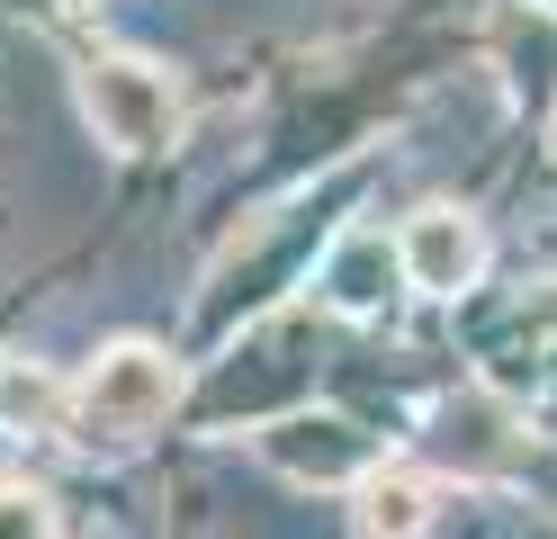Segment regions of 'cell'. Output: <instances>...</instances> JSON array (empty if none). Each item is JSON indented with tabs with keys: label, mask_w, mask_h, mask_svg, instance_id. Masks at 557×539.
Listing matches in <instances>:
<instances>
[{
	"label": "cell",
	"mask_w": 557,
	"mask_h": 539,
	"mask_svg": "<svg viewBox=\"0 0 557 539\" xmlns=\"http://www.w3.org/2000/svg\"><path fill=\"white\" fill-rule=\"evenodd\" d=\"M171 405H181V359L162 342H135V333L99 342V359L73 378V441L135 450V441H153L171 422Z\"/></svg>",
	"instance_id": "1"
},
{
	"label": "cell",
	"mask_w": 557,
	"mask_h": 539,
	"mask_svg": "<svg viewBox=\"0 0 557 539\" xmlns=\"http://www.w3.org/2000/svg\"><path fill=\"white\" fill-rule=\"evenodd\" d=\"M82 118L99 126L109 154L145 162L162 144H181V82L153 54H90L82 63Z\"/></svg>",
	"instance_id": "2"
},
{
	"label": "cell",
	"mask_w": 557,
	"mask_h": 539,
	"mask_svg": "<svg viewBox=\"0 0 557 539\" xmlns=\"http://www.w3.org/2000/svg\"><path fill=\"white\" fill-rule=\"evenodd\" d=\"M252 450L278 467L288 486H369L377 477V441L351 422V414H278L252 431Z\"/></svg>",
	"instance_id": "3"
},
{
	"label": "cell",
	"mask_w": 557,
	"mask_h": 539,
	"mask_svg": "<svg viewBox=\"0 0 557 539\" xmlns=\"http://www.w3.org/2000/svg\"><path fill=\"white\" fill-rule=\"evenodd\" d=\"M396 252H405V287L413 297H468V287L485 279V225L468 207H413Z\"/></svg>",
	"instance_id": "4"
},
{
	"label": "cell",
	"mask_w": 557,
	"mask_h": 539,
	"mask_svg": "<svg viewBox=\"0 0 557 539\" xmlns=\"http://www.w3.org/2000/svg\"><path fill=\"white\" fill-rule=\"evenodd\" d=\"M315 287H324V306L351 315V323L387 315V297L405 287V252H396V234H387V225H342V234L324 243V261H315Z\"/></svg>",
	"instance_id": "5"
},
{
	"label": "cell",
	"mask_w": 557,
	"mask_h": 539,
	"mask_svg": "<svg viewBox=\"0 0 557 539\" xmlns=\"http://www.w3.org/2000/svg\"><path fill=\"white\" fill-rule=\"evenodd\" d=\"M351 530L360 539H423L432 530V477L423 467H377L351 503Z\"/></svg>",
	"instance_id": "6"
},
{
	"label": "cell",
	"mask_w": 557,
	"mask_h": 539,
	"mask_svg": "<svg viewBox=\"0 0 557 539\" xmlns=\"http://www.w3.org/2000/svg\"><path fill=\"white\" fill-rule=\"evenodd\" d=\"M0 431H73V387H63L54 369H37V359H10L0 369Z\"/></svg>",
	"instance_id": "7"
},
{
	"label": "cell",
	"mask_w": 557,
	"mask_h": 539,
	"mask_svg": "<svg viewBox=\"0 0 557 539\" xmlns=\"http://www.w3.org/2000/svg\"><path fill=\"white\" fill-rule=\"evenodd\" d=\"M0 539H63L54 530V503L37 486H0Z\"/></svg>",
	"instance_id": "8"
},
{
	"label": "cell",
	"mask_w": 557,
	"mask_h": 539,
	"mask_svg": "<svg viewBox=\"0 0 557 539\" xmlns=\"http://www.w3.org/2000/svg\"><path fill=\"white\" fill-rule=\"evenodd\" d=\"M548 144H557V118H548Z\"/></svg>",
	"instance_id": "9"
},
{
	"label": "cell",
	"mask_w": 557,
	"mask_h": 539,
	"mask_svg": "<svg viewBox=\"0 0 557 539\" xmlns=\"http://www.w3.org/2000/svg\"><path fill=\"white\" fill-rule=\"evenodd\" d=\"M548 10H557V0H548Z\"/></svg>",
	"instance_id": "10"
}]
</instances>
